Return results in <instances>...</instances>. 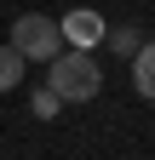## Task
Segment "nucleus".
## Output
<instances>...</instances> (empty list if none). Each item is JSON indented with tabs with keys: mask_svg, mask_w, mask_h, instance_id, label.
I'll use <instances>...</instances> for the list:
<instances>
[{
	"mask_svg": "<svg viewBox=\"0 0 155 160\" xmlns=\"http://www.w3.org/2000/svg\"><path fill=\"white\" fill-rule=\"evenodd\" d=\"M132 80H138V92L155 103V40H144L138 57H132Z\"/></svg>",
	"mask_w": 155,
	"mask_h": 160,
	"instance_id": "obj_4",
	"label": "nucleus"
},
{
	"mask_svg": "<svg viewBox=\"0 0 155 160\" xmlns=\"http://www.w3.org/2000/svg\"><path fill=\"white\" fill-rule=\"evenodd\" d=\"M46 86L63 97V103H86V97H98V86H104V69L92 63V52H57V57H52Z\"/></svg>",
	"mask_w": 155,
	"mask_h": 160,
	"instance_id": "obj_1",
	"label": "nucleus"
},
{
	"mask_svg": "<svg viewBox=\"0 0 155 160\" xmlns=\"http://www.w3.org/2000/svg\"><path fill=\"white\" fill-rule=\"evenodd\" d=\"M12 52L23 57V63H52L57 52H63V29H57V17H40V12H23L12 23Z\"/></svg>",
	"mask_w": 155,
	"mask_h": 160,
	"instance_id": "obj_2",
	"label": "nucleus"
},
{
	"mask_svg": "<svg viewBox=\"0 0 155 160\" xmlns=\"http://www.w3.org/2000/svg\"><path fill=\"white\" fill-rule=\"evenodd\" d=\"M17 80H23V57H17L12 46H0V92H12Z\"/></svg>",
	"mask_w": 155,
	"mask_h": 160,
	"instance_id": "obj_6",
	"label": "nucleus"
},
{
	"mask_svg": "<svg viewBox=\"0 0 155 160\" xmlns=\"http://www.w3.org/2000/svg\"><path fill=\"white\" fill-rule=\"evenodd\" d=\"M57 109H63V97H57L52 86H46V92H35V114H40V120H57Z\"/></svg>",
	"mask_w": 155,
	"mask_h": 160,
	"instance_id": "obj_7",
	"label": "nucleus"
},
{
	"mask_svg": "<svg viewBox=\"0 0 155 160\" xmlns=\"http://www.w3.org/2000/svg\"><path fill=\"white\" fill-rule=\"evenodd\" d=\"M57 29H63V40H69L75 52H92V46H98V40H104V29H109V23H104L98 12H86V6H81V12H69V17H57Z\"/></svg>",
	"mask_w": 155,
	"mask_h": 160,
	"instance_id": "obj_3",
	"label": "nucleus"
},
{
	"mask_svg": "<svg viewBox=\"0 0 155 160\" xmlns=\"http://www.w3.org/2000/svg\"><path fill=\"white\" fill-rule=\"evenodd\" d=\"M104 40H109V46L121 52V57H138V46H144V34H138V23H132V29H104Z\"/></svg>",
	"mask_w": 155,
	"mask_h": 160,
	"instance_id": "obj_5",
	"label": "nucleus"
}]
</instances>
